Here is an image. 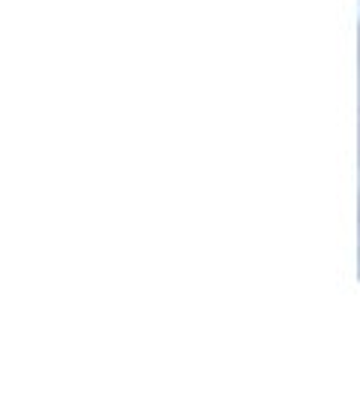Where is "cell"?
<instances>
[]
</instances>
